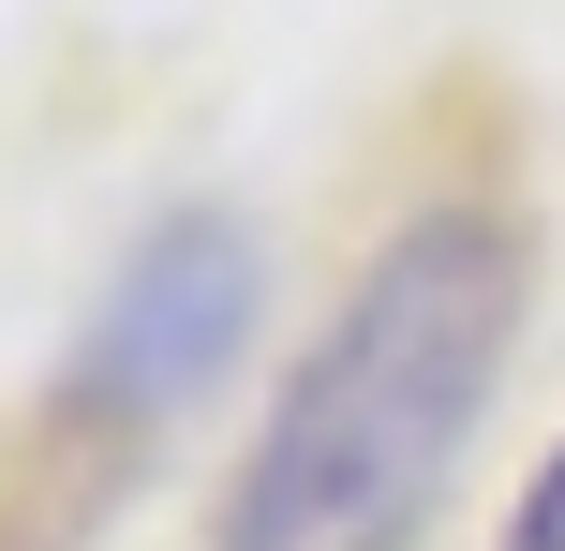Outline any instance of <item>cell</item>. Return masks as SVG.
<instances>
[{
  "label": "cell",
  "instance_id": "6da1fadb",
  "mask_svg": "<svg viewBox=\"0 0 565 551\" xmlns=\"http://www.w3.org/2000/svg\"><path fill=\"white\" fill-rule=\"evenodd\" d=\"M507 328H521V224L477 194L417 209L342 284L298 388L268 403V447L224 492V551H402L507 373Z\"/></svg>",
  "mask_w": 565,
  "mask_h": 551
},
{
  "label": "cell",
  "instance_id": "3957f363",
  "mask_svg": "<svg viewBox=\"0 0 565 551\" xmlns=\"http://www.w3.org/2000/svg\"><path fill=\"white\" fill-rule=\"evenodd\" d=\"M507 551H565V447L536 463V492H521V522H507Z\"/></svg>",
  "mask_w": 565,
  "mask_h": 551
},
{
  "label": "cell",
  "instance_id": "7a4b0ae2",
  "mask_svg": "<svg viewBox=\"0 0 565 551\" xmlns=\"http://www.w3.org/2000/svg\"><path fill=\"white\" fill-rule=\"evenodd\" d=\"M268 314V254L238 209H179L119 254V284L89 298V343H75V388L105 417H179Z\"/></svg>",
  "mask_w": 565,
  "mask_h": 551
}]
</instances>
